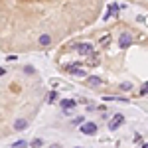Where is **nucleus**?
Returning a JSON list of instances; mask_svg holds the SVG:
<instances>
[{
  "label": "nucleus",
  "mask_w": 148,
  "mask_h": 148,
  "mask_svg": "<svg viewBox=\"0 0 148 148\" xmlns=\"http://www.w3.org/2000/svg\"><path fill=\"white\" fill-rule=\"evenodd\" d=\"M67 71L71 73V75H75V77H85L87 75V71L83 67H79L77 63H71V65H67Z\"/></svg>",
  "instance_id": "1"
},
{
  "label": "nucleus",
  "mask_w": 148,
  "mask_h": 148,
  "mask_svg": "<svg viewBox=\"0 0 148 148\" xmlns=\"http://www.w3.org/2000/svg\"><path fill=\"white\" fill-rule=\"evenodd\" d=\"M123 123H125V116H123L121 113H116V114L113 116V121L109 123V128H111V130H116V128L123 125Z\"/></svg>",
  "instance_id": "2"
},
{
  "label": "nucleus",
  "mask_w": 148,
  "mask_h": 148,
  "mask_svg": "<svg viewBox=\"0 0 148 148\" xmlns=\"http://www.w3.org/2000/svg\"><path fill=\"white\" fill-rule=\"evenodd\" d=\"M81 132L83 134H95L97 132V125L95 123H83L81 125Z\"/></svg>",
  "instance_id": "3"
},
{
  "label": "nucleus",
  "mask_w": 148,
  "mask_h": 148,
  "mask_svg": "<svg viewBox=\"0 0 148 148\" xmlns=\"http://www.w3.org/2000/svg\"><path fill=\"white\" fill-rule=\"evenodd\" d=\"M77 51L81 56H93V46L91 44H81V46H77Z\"/></svg>",
  "instance_id": "4"
},
{
  "label": "nucleus",
  "mask_w": 148,
  "mask_h": 148,
  "mask_svg": "<svg viewBox=\"0 0 148 148\" xmlns=\"http://www.w3.org/2000/svg\"><path fill=\"white\" fill-rule=\"evenodd\" d=\"M130 42H132L130 34H121V38H119V44H121V47H128V46H130Z\"/></svg>",
  "instance_id": "5"
},
{
  "label": "nucleus",
  "mask_w": 148,
  "mask_h": 148,
  "mask_svg": "<svg viewBox=\"0 0 148 148\" xmlns=\"http://www.w3.org/2000/svg\"><path fill=\"white\" fill-rule=\"evenodd\" d=\"M61 107H63V111H69V109L75 107V101H73V99H63V101H61Z\"/></svg>",
  "instance_id": "6"
},
{
  "label": "nucleus",
  "mask_w": 148,
  "mask_h": 148,
  "mask_svg": "<svg viewBox=\"0 0 148 148\" xmlns=\"http://www.w3.org/2000/svg\"><path fill=\"white\" fill-rule=\"evenodd\" d=\"M51 44V38L47 34H44V36H40V46H49Z\"/></svg>",
  "instance_id": "7"
},
{
  "label": "nucleus",
  "mask_w": 148,
  "mask_h": 148,
  "mask_svg": "<svg viewBox=\"0 0 148 148\" xmlns=\"http://www.w3.org/2000/svg\"><path fill=\"white\" fill-rule=\"evenodd\" d=\"M26 126H28V123H26V121H22V119H20V121H16V123H14V128H16V130H24V128H26Z\"/></svg>",
  "instance_id": "8"
},
{
  "label": "nucleus",
  "mask_w": 148,
  "mask_h": 148,
  "mask_svg": "<svg viewBox=\"0 0 148 148\" xmlns=\"http://www.w3.org/2000/svg\"><path fill=\"white\" fill-rule=\"evenodd\" d=\"M89 85H93V87H97V85H101V79L99 77H89V81H87Z\"/></svg>",
  "instance_id": "9"
},
{
  "label": "nucleus",
  "mask_w": 148,
  "mask_h": 148,
  "mask_svg": "<svg viewBox=\"0 0 148 148\" xmlns=\"http://www.w3.org/2000/svg\"><path fill=\"white\" fill-rule=\"evenodd\" d=\"M53 99H56V91H49V93H47V97H46V101H47V103H51Z\"/></svg>",
  "instance_id": "10"
},
{
  "label": "nucleus",
  "mask_w": 148,
  "mask_h": 148,
  "mask_svg": "<svg viewBox=\"0 0 148 148\" xmlns=\"http://www.w3.org/2000/svg\"><path fill=\"white\" fill-rule=\"evenodd\" d=\"M26 146V142H24V140H18V142H14V144H12V148H24Z\"/></svg>",
  "instance_id": "11"
},
{
  "label": "nucleus",
  "mask_w": 148,
  "mask_h": 148,
  "mask_svg": "<svg viewBox=\"0 0 148 148\" xmlns=\"http://www.w3.org/2000/svg\"><path fill=\"white\" fill-rule=\"evenodd\" d=\"M38 146H42V140H40V138L32 140V148H38Z\"/></svg>",
  "instance_id": "12"
},
{
  "label": "nucleus",
  "mask_w": 148,
  "mask_h": 148,
  "mask_svg": "<svg viewBox=\"0 0 148 148\" xmlns=\"http://www.w3.org/2000/svg\"><path fill=\"white\" fill-rule=\"evenodd\" d=\"M140 95H148V83L142 85V89H140Z\"/></svg>",
  "instance_id": "13"
},
{
  "label": "nucleus",
  "mask_w": 148,
  "mask_h": 148,
  "mask_svg": "<svg viewBox=\"0 0 148 148\" xmlns=\"http://www.w3.org/2000/svg\"><path fill=\"white\" fill-rule=\"evenodd\" d=\"M121 89H123V91H128V89H132V85H130V83H123Z\"/></svg>",
  "instance_id": "14"
},
{
  "label": "nucleus",
  "mask_w": 148,
  "mask_h": 148,
  "mask_svg": "<svg viewBox=\"0 0 148 148\" xmlns=\"http://www.w3.org/2000/svg\"><path fill=\"white\" fill-rule=\"evenodd\" d=\"M4 73H6V71H4V69L0 67V77H2V75H4Z\"/></svg>",
  "instance_id": "15"
},
{
  "label": "nucleus",
  "mask_w": 148,
  "mask_h": 148,
  "mask_svg": "<svg viewBox=\"0 0 148 148\" xmlns=\"http://www.w3.org/2000/svg\"><path fill=\"white\" fill-rule=\"evenodd\" d=\"M142 148H148V142H146V144H142Z\"/></svg>",
  "instance_id": "16"
}]
</instances>
